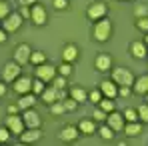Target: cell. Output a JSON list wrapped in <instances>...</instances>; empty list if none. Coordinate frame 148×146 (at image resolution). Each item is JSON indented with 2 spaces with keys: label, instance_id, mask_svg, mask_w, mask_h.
Listing matches in <instances>:
<instances>
[{
  "label": "cell",
  "instance_id": "30",
  "mask_svg": "<svg viewBox=\"0 0 148 146\" xmlns=\"http://www.w3.org/2000/svg\"><path fill=\"white\" fill-rule=\"evenodd\" d=\"M138 118H142L144 122H148V104L138 106Z\"/></svg>",
  "mask_w": 148,
  "mask_h": 146
},
{
  "label": "cell",
  "instance_id": "20",
  "mask_svg": "<svg viewBox=\"0 0 148 146\" xmlns=\"http://www.w3.org/2000/svg\"><path fill=\"white\" fill-rule=\"evenodd\" d=\"M134 92H136V94H148V76H140V78L136 80Z\"/></svg>",
  "mask_w": 148,
  "mask_h": 146
},
{
  "label": "cell",
  "instance_id": "17",
  "mask_svg": "<svg viewBox=\"0 0 148 146\" xmlns=\"http://www.w3.org/2000/svg\"><path fill=\"white\" fill-rule=\"evenodd\" d=\"M58 94H60V90H58L56 86H52V88H46V90H42V100H44L46 104H52V102H56Z\"/></svg>",
  "mask_w": 148,
  "mask_h": 146
},
{
  "label": "cell",
  "instance_id": "12",
  "mask_svg": "<svg viewBox=\"0 0 148 146\" xmlns=\"http://www.w3.org/2000/svg\"><path fill=\"white\" fill-rule=\"evenodd\" d=\"M110 68H112V58H110L108 54H100L98 58H96V70L106 72V70H110Z\"/></svg>",
  "mask_w": 148,
  "mask_h": 146
},
{
  "label": "cell",
  "instance_id": "7",
  "mask_svg": "<svg viewBox=\"0 0 148 146\" xmlns=\"http://www.w3.org/2000/svg\"><path fill=\"white\" fill-rule=\"evenodd\" d=\"M14 90H16L18 94H28V92L32 90V80H30L28 76H18V78L14 80Z\"/></svg>",
  "mask_w": 148,
  "mask_h": 146
},
{
  "label": "cell",
  "instance_id": "15",
  "mask_svg": "<svg viewBox=\"0 0 148 146\" xmlns=\"http://www.w3.org/2000/svg\"><path fill=\"white\" fill-rule=\"evenodd\" d=\"M100 90H102V94L108 98H114L118 94V88L114 86V82H108V80H104L102 84H100Z\"/></svg>",
  "mask_w": 148,
  "mask_h": 146
},
{
  "label": "cell",
  "instance_id": "31",
  "mask_svg": "<svg viewBox=\"0 0 148 146\" xmlns=\"http://www.w3.org/2000/svg\"><path fill=\"white\" fill-rule=\"evenodd\" d=\"M32 90H34L36 94H40V92L44 90V82H42L40 78H38V80H34V82H32Z\"/></svg>",
  "mask_w": 148,
  "mask_h": 146
},
{
  "label": "cell",
  "instance_id": "44",
  "mask_svg": "<svg viewBox=\"0 0 148 146\" xmlns=\"http://www.w3.org/2000/svg\"><path fill=\"white\" fill-rule=\"evenodd\" d=\"M16 110H18V104H12V106H8V114H16Z\"/></svg>",
  "mask_w": 148,
  "mask_h": 146
},
{
  "label": "cell",
  "instance_id": "11",
  "mask_svg": "<svg viewBox=\"0 0 148 146\" xmlns=\"http://www.w3.org/2000/svg\"><path fill=\"white\" fill-rule=\"evenodd\" d=\"M108 126H110L112 130H122V128H124L122 114H118V112H110V116H108Z\"/></svg>",
  "mask_w": 148,
  "mask_h": 146
},
{
  "label": "cell",
  "instance_id": "40",
  "mask_svg": "<svg viewBox=\"0 0 148 146\" xmlns=\"http://www.w3.org/2000/svg\"><path fill=\"white\" fill-rule=\"evenodd\" d=\"M64 108H66V110H74V108H76V100H74V98L66 100V102H64Z\"/></svg>",
  "mask_w": 148,
  "mask_h": 146
},
{
  "label": "cell",
  "instance_id": "34",
  "mask_svg": "<svg viewBox=\"0 0 148 146\" xmlns=\"http://www.w3.org/2000/svg\"><path fill=\"white\" fill-rule=\"evenodd\" d=\"M138 28H140V30H146V32H148V16L138 18Z\"/></svg>",
  "mask_w": 148,
  "mask_h": 146
},
{
  "label": "cell",
  "instance_id": "1",
  "mask_svg": "<svg viewBox=\"0 0 148 146\" xmlns=\"http://www.w3.org/2000/svg\"><path fill=\"white\" fill-rule=\"evenodd\" d=\"M112 80L118 84V86H132L134 84V76L130 70H126V68H116V70H112Z\"/></svg>",
  "mask_w": 148,
  "mask_h": 146
},
{
  "label": "cell",
  "instance_id": "43",
  "mask_svg": "<svg viewBox=\"0 0 148 146\" xmlns=\"http://www.w3.org/2000/svg\"><path fill=\"white\" fill-rule=\"evenodd\" d=\"M90 100H92V102H100V92H92V94H90Z\"/></svg>",
  "mask_w": 148,
  "mask_h": 146
},
{
  "label": "cell",
  "instance_id": "32",
  "mask_svg": "<svg viewBox=\"0 0 148 146\" xmlns=\"http://www.w3.org/2000/svg\"><path fill=\"white\" fill-rule=\"evenodd\" d=\"M50 110H52V114H62L66 108H64V104H62V102H56V104L52 102V108H50Z\"/></svg>",
  "mask_w": 148,
  "mask_h": 146
},
{
  "label": "cell",
  "instance_id": "47",
  "mask_svg": "<svg viewBox=\"0 0 148 146\" xmlns=\"http://www.w3.org/2000/svg\"><path fill=\"white\" fill-rule=\"evenodd\" d=\"M4 92H6V86H4V84H2V82H0V96H2V94H4Z\"/></svg>",
  "mask_w": 148,
  "mask_h": 146
},
{
  "label": "cell",
  "instance_id": "49",
  "mask_svg": "<svg viewBox=\"0 0 148 146\" xmlns=\"http://www.w3.org/2000/svg\"><path fill=\"white\" fill-rule=\"evenodd\" d=\"M146 102H148V98H146Z\"/></svg>",
  "mask_w": 148,
  "mask_h": 146
},
{
  "label": "cell",
  "instance_id": "48",
  "mask_svg": "<svg viewBox=\"0 0 148 146\" xmlns=\"http://www.w3.org/2000/svg\"><path fill=\"white\" fill-rule=\"evenodd\" d=\"M144 42H146V44H148V36H146V40H144Z\"/></svg>",
  "mask_w": 148,
  "mask_h": 146
},
{
  "label": "cell",
  "instance_id": "13",
  "mask_svg": "<svg viewBox=\"0 0 148 146\" xmlns=\"http://www.w3.org/2000/svg\"><path fill=\"white\" fill-rule=\"evenodd\" d=\"M62 58H64L66 62H74V60L78 58V48H76L74 44H66L64 50H62Z\"/></svg>",
  "mask_w": 148,
  "mask_h": 146
},
{
  "label": "cell",
  "instance_id": "16",
  "mask_svg": "<svg viewBox=\"0 0 148 146\" xmlns=\"http://www.w3.org/2000/svg\"><path fill=\"white\" fill-rule=\"evenodd\" d=\"M32 20H34V24H44L46 22V10L42 6H34L32 8Z\"/></svg>",
  "mask_w": 148,
  "mask_h": 146
},
{
  "label": "cell",
  "instance_id": "23",
  "mask_svg": "<svg viewBox=\"0 0 148 146\" xmlns=\"http://www.w3.org/2000/svg\"><path fill=\"white\" fill-rule=\"evenodd\" d=\"M70 96L76 100V102H84L86 100V92L82 90V88H78V86H74L72 90H70Z\"/></svg>",
  "mask_w": 148,
  "mask_h": 146
},
{
  "label": "cell",
  "instance_id": "38",
  "mask_svg": "<svg viewBox=\"0 0 148 146\" xmlns=\"http://www.w3.org/2000/svg\"><path fill=\"white\" fill-rule=\"evenodd\" d=\"M54 86L62 90V88L66 86V80H64V76H60V78H56V80H54Z\"/></svg>",
  "mask_w": 148,
  "mask_h": 146
},
{
  "label": "cell",
  "instance_id": "8",
  "mask_svg": "<svg viewBox=\"0 0 148 146\" xmlns=\"http://www.w3.org/2000/svg\"><path fill=\"white\" fill-rule=\"evenodd\" d=\"M30 54H32L30 46L28 44H20V46H16V50H14V60L18 64H26L30 60Z\"/></svg>",
  "mask_w": 148,
  "mask_h": 146
},
{
  "label": "cell",
  "instance_id": "37",
  "mask_svg": "<svg viewBox=\"0 0 148 146\" xmlns=\"http://www.w3.org/2000/svg\"><path fill=\"white\" fill-rule=\"evenodd\" d=\"M52 4H54V8H58V10H62V8H66V6H68V2H66V0H52Z\"/></svg>",
  "mask_w": 148,
  "mask_h": 146
},
{
  "label": "cell",
  "instance_id": "18",
  "mask_svg": "<svg viewBox=\"0 0 148 146\" xmlns=\"http://www.w3.org/2000/svg\"><path fill=\"white\" fill-rule=\"evenodd\" d=\"M42 136V132L38 130V128H30L26 134H20V140L22 142H34V140H38Z\"/></svg>",
  "mask_w": 148,
  "mask_h": 146
},
{
  "label": "cell",
  "instance_id": "27",
  "mask_svg": "<svg viewBox=\"0 0 148 146\" xmlns=\"http://www.w3.org/2000/svg\"><path fill=\"white\" fill-rule=\"evenodd\" d=\"M124 118L128 122H134L136 118H138V112L134 110V108H128V110H124Z\"/></svg>",
  "mask_w": 148,
  "mask_h": 146
},
{
  "label": "cell",
  "instance_id": "33",
  "mask_svg": "<svg viewBox=\"0 0 148 146\" xmlns=\"http://www.w3.org/2000/svg\"><path fill=\"white\" fill-rule=\"evenodd\" d=\"M146 14H148V10L144 6H136V8H134V16H136V18H142V16H146Z\"/></svg>",
  "mask_w": 148,
  "mask_h": 146
},
{
  "label": "cell",
  "instance_id": "36",
  "mask_svg": "<svg viewBox=\"0 0 148 146\" xmlns=\"http://www.w3.org/2000/svg\"><path fill=\"white\" fill-rule=\"evenodd\" d=\"M8 136H10V130L8 128H0V142H6Z\"/></svg>",
  "mask_w": 148,
  "mask_h": 146
},
{
  "label": "cell",
  "instance_id": "24",
  "mask_svg": "<svg viewBox=\"0 0 148 146\" xmlns=\"http://www.w3.org/2000/svg\"><path fill=\"white\" fill-rule=\"evenodd\" d=\"M44 60H46V54H42V52H32L30 54V62L32 64H44Z\"/></svg>",
  "mask_w": 148,
  "mask_h": 146
},
{
  "label": "cell",
  "instance_id": "42",
  "mask_svg": "<svg viewBox=\"0 0 148 146\" xmlns=\"http://www.w3.org/2000/svg\"><path fill=\"white\" fill-rule=\"evenodd\" d=\"M20 16H22V18H30V16H32V12L24 6V8H22V12H20Z\"/></svg>",
  "mask_w": 148,
  "mask_h": 146
},
{
  "label": "cell",
  "instance_id": "10",
  "mask_svg": "<svg viewBox=\"0 0 148 146\" xmlns=\"http://www.w3.org/2000/svg\"><path fill=\"white\" fill-rule=\"evenodd\" d=\"M22 118H24V124L28 126V128H40V124H42L40 116H38L34 110H26V114L22 116Z\"/></svg>",
  "mask_w": 148,
  "mask_h": 146
},
{
  "label": "cell",
  "instance_id": "28",
  "mask_svg": "<svg viewBox=\"0 0 148 146\" xmlns=\"http://www.w3.org/2000/svg\"><path fill=\"white\" fill-rule=\"evenodd\" d=\"M100 136H102L104 140H112V138H114V134H112V128H106V126H102V128H100Z\"/></svg>",
  "mask_w": 148,
  "mask_h": 146
},
{
  "label": "cell",
  "instance_id": "19",
  "mask_svg": "<svg viewBox=\"0 0 148 146\" xmlns=\"http://www.w3.org/2000/svg\"><path fill=\"white\" fill-rule=\"evenodd\" d=\"M76 136H78V132H76V128H74V126H64V128H62V132H60V138H62V140H66V142L76 140Z\"/></svg>",
  "mask_w": 148,
  "mask_h": 146
},
{
  "label": "cell",
  "instance_id": "5",
  "mask_svg": "<svg viewBox=\"0 0 148 146\" xmlns=\"http://www.w3.org/2000/svg\"><path fill=\"white\" fill-rule=\"evenodd\" d=\"M18 76H20V66H18V62H8V64L4 66L2 78H4L6 82H14Z\"/></svg>",
  "mask_w": 148,
  "mask_h": 146
},
{
  "label": "cell",
  "instance_id": "3",
  "mask_svg": "<svg viewBox=\"0 0 148 146\" xmlns=\"http://www.w3.org/2000/svg\"><path fill=\"white\" fill-rule=\"evenodd\" d=\"M6 128H8L10 132H14V134H22V130H24V118H20V116H16V114H8V118H6Z\"/></svg>",
  "mask_w": 148,
  "mask_h": 146
},
{
  "label": "cell",
  "instance_id": "4",
  "mask_svg": "<svg viewBox=\"0 0 148 146\" xmlns=\"http://www.w3.org/2000/svg\"><path fill=\"white\" fill-rule=\"evenodd\" d=\"M106 4L104 2H94V4H90L88 6V10H86V14H88V18L90 20H100L104 14H106Z\"/></svg>",
  "mask_w": 148,
  "mask_h": 146
},
{
  "label": "cell",
  "instance_id": "39",
  "mask_svg": "<svg viewBox=\"0 0 148 146\" xmlns=\"http://www.w3.org/2000/svg\"><path fill=\"white\" fill-rule=\"evenodd\" d=\"M92 116H94L96 120H104V118H106V112L100 108V110H94V114H92Z\"/></svg>",
  "mask_w": 148,
  "mask_h": 146
},
{
  "label": "cell",
  "instance_id": "41",
  "mask_svg": "<svg viewBox=\"0 0 148 146\" xmlns=\"http://www.w3.org/2000/svg\"><path fill=\"white\" fill-rule=\"evenodd\" d=\"M118 94H120V96H128V94H130V88H128V86H122V88L118 90Z\"/></svg>",
  "mask_w": 148,
  "mask_h": 146
},
{
  "label": "cell",
  "instance_id": "14",
  "mask_svg": "<svg viewBox=\"0 0 148 146\" xmlns=\"http://www.w3.org/2000/svg\"><path fill=\"white\" fill-rule=\"evenodd\" d=\"M130 50H132V56L134 58H144L148 52H146V42H132V46H130Z\"/></svg>",
  "mask_w": 148,
  "mask_h": 146
},
{
  "label": "cell",
  "instance_id": "35",
  "mask_svg": "<svg viewBox=\"0 0 148 146\" xmlns=\"http://www.w3.org/2000/svg\"><path fill=\"white\" fill-rule=\"evenodd\" d=\"M58 70H60V74H62V76H68V74L72 72V68H70V64H68V62H66V64H62Z\"/></svg>",
  "mask_w": 148,
  "mask_h": 146
},
{
  "label": "cell",
  "instance_id": "21",
  "mask_svg": "<svg viewBox=\"0 0 148 146\" xmlns=\"http://www.w3.org/2000/svg\"><path fill=\"white\" fill-rule=\"evenodd\" d=\"M140 130H142V128H140V124H136V120L124 126V132H126L128 136H138V134H140Z\"/></svg>",
  "mask_w": 148,
  "mask_h": 146
},
{
  "label": "cell",
  "instance_id": "9",
  "mask_svg": "<svg viewBox=\"0 0 148 146\" xmlns=\"http://www.w3.org/2000/svg\"><path fill=\"white\" fill-rule=\"evenodd\" d=\"M22 24V16L20 14H8L6 16V22H4V30L6 32H16Z\"/></svg>",
  "mask_w": 148,
  "mask_h": 146
},
{
  "label": "cell",
  "instance_id": "46",
  "mask_svg": "<svg viewBox=\"0 0 148 146\" xmlns=\"http://www.w3.org/2000/svg\"><path fill=\"white\" fill-rule=\"evenodd\" d=\"M34 2H36V0H22V4H24V6H30V4H34Z\"/></svg>",
  "mask_w": 148,
  "mask_h": 146
},
{
  "label": "cell",
  "instance_id": "26",
  "mask_svg": "<svg viewBox=\"0 0 148 146\" xmlns=\"http://www.w3.org/2000/svg\"><path fill=\"white\" fill-rule=\"evenodd\" d=\"M100 108H102L104 112H112V110H114V102H112L110 98H104V100H100Z\"/></svg>",
  "mask_w": 148,
  "mask_h": 146
},
{
  "label": "cell",
  "instance_id": "6",
  "mask_svg": "<svg viewBox=\"0 0 148 146\" xmlns=\"http://www.w3.org/2000/svg\"><path fill=\"white\" fill-rule=\"evenodd\" d=\"M36 76H38L42 82H48V80H52V78L56 76V68L50 66V64H38V68H36Z\"/></svg>",
  "mask_w": 148,
  "mask_h": 146
},
{
  "label": "cell",
  "instance_id": "22",
  "mask_svg": "<svg viewBox=\"0 0 148 146\" xmlns=\"http://www.w3.org/2000/svg\"><path fill=\"white\" fill-rule=\"evenodd\" d=\"M36 100H34V96H30V94H22V98L18 100V108H30L32 104H34Z\"/></svg>",
  "mask_w": 148,
  "mask_h": 146
},
{
  "label": "cell",
  "instance_id": "25",
  "mask_svg": "<svg viewBox=\"0 0 148 146\" xmlns=\"http://www.w3.org/2000/svg\"><path fill=\"white\" fill-rule=\"evenodd\" d=\"M80 130H82L84 134H92V132H94V122L82 120V122H80Z\"/></svg>",
  "mask_w": 148,
  "mask_h": 146
},
{
  "label": "cell",
  "instance_id": "2",
  "mask_svg": "<svg viewBox=\"0 0 148 146\" xmlns=\"http://www.w3.org/2000/svg\"><path fill=\"white\" fill-rule=\"evenodd\" d=\"M110 34H112V24H110V20H100V22H96V26H94V38H96L98 42L108 40Z\"/></svg>",
  "mask_w": 148,
  "mask_h": 146
},
{
  "label": "cell",
  "instance_id": "45",
  "mask_svg": "<svg viewBox=\"0 0 148 146\" xmlns=\"http://www.w3.org/2000/svg\"><path fill=\"white\" fill-rule=\"evenodd\" d=\"M6 40V30H0V44Z\"/></svg>",
  "mask_w": 148,
  "mask_h": 146
},
{
  "label": "cell",
  "instance_id": "29",
  "mask_svg": "<svg viewBox=\"0 0 148 146\" xmlns=\"http://www.w3.org/2000/svg\"><path fill=\"white\" fill-rule=\"evenodd\" d=\"M8 14H10V4L8 2H0V20L6 18Z\"/></svg>",
  "mask_w": 148,
  "mask_h": 146
}]
</instances>
